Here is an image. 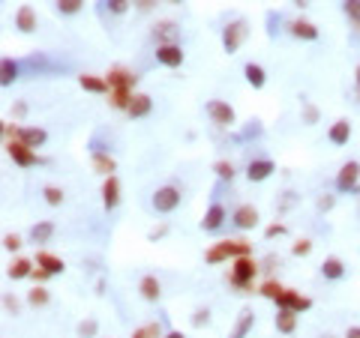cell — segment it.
Returning a JSON list of instances; mask_svg holds the SVG:
<instances>
[{
	"label": "cell",
	"mask_w": 360,
	"mask_h": 338,
	"mask_svg": "<svg viewBox=\"0 0 360 338\" xmlns=\"http://www.w3.org/2000/svg\"><path fill=\"white\" fill-rule=\"evenodd\" d=\"M3 249L6 252H19L21 249V237L19 234H6L3 237Z\"/></svg>",
	"instance_id": "47"
},
{
	"label": "cell",
	"mask_w": 360,
	"mask_h": 338,
	"mask_svg": "<svg viewBox=\"0 0 360 338\" xmlns=\"http://www.w3.org/2000/svg\"><path fill=\"white\" fill-rule=\"evenodd\" d=\"M166 234H168V225H159V228H153L150 234H147V240H150V243H157V240H162Z\"/></svg>",
	"instance_id": "49"
},
{
	"label": "cell",
	"mask_w": 360,
	"mask_h": 338,
	"mask_svg": "<svg viewBox=\"0 0 360 338\" xmlns=\"http://www.w3.org/2000/svg\"><path fill=\"white\" fill-rule=\"evenodd\" d=\"M100 335V320L96 317H85L78 324V338H96Z\"/></svg>",
	"instance_id": "37"
},
{
	"label": "cell",
	"mask_w": 360,
	"mask_h": 338,
	"mask_svg": "<svg viewBox=\"0 0 360 338\" xmlns=\"http://www.w3.org/2000/svg\"><path fill=\"white\" fill-rule=\"evenodd\" d=\"M273 267H280V258H276V254H267L265 263H261V269H267V273H270Z\"/></svg>",
	"instance_id": "52"
},
{
	"label": "cell",
	"mask_w": 360,
	"mask_h": 338,
	"mask_svg": "<svg viewBox=\"0 0 360 338\" xmlns=\"http://www.w3.org/2000/svg\"><path fill=\"white\" fill-rule=\"evenodd\" d=\"M207 324H210V309H195L192 311V326L201 329V326H207Z\"/></svg>",
	"instance_id": "42"
},
{
	"label": "cell",
	"mask_w": 360,
	"mask_h": 338,
	"mask_svg": "<svg viewBox=\"0 0 360 338\" xmlns=\"http://www.w3.org/2000/svg\"><path fill=\"white\" fill-rule=\"evenodd\" d=\"M247 39H249V21L247 19H232L223 27V51L225 54H237Z\"/></svg>",
	"instance_id": "4"
},
{
	"label": "cell",
	"mask_w": 360,
	"mask_h": 338,
	"mask_svg": "<svg viewBox=\"0 0 360 338\" xmlns=\"http://www.w3.org/2000/svg\"><path fill=\"white\" fill-rule=\"evenodd\" d=\"M157 63L159 66H166V69H180L186 60V54H183V48H180V43H171V45H157Z\"/></svg>",
	"instance_id": "9"
},
{
	"label": "cell",
	"mask_w": 360,
	"mask_h": 338,
	"mask_svg": "<svg viewBox=\"0 0 360 338\" xmlns=\"http://www.w3.org/2000/svg\"><path fill=\"white\" fill-rule=\"evenodd\" d=\"M78 87L87 90V93H93V96H109V81L102 75H90V72H85V75H78Z\"/></svg>",
	"instance_id": "27"
},
{
	"label": "cell",
	"mask_w": 360,
	"mask_h": 338,
	"mask_svg": "<svg viewBox=\"0 0 360 338\" xmlns=\"http://www.w3.org/2000/svg\"><path fill=\"white\" fill-rule=\"evenodd\" d=\"M232 225L237 230H252L258 225V210L252 207V204H240V207L232 213Z\"/></svg>",
	"instance_id": "14"
},
{
	"label": "cell",
	"mask_w": 360,
	"mask_h": 338,
	"mask_svg": "<svg viewBox=\"0 0 360 338\" xmlns=\"http://www.w3.org/2000/svg\"><path fill=\"white\" fill-rule=\"evenodd\" d=\"M258 293L265 296V300H270V302H280L282 293H285V285H280L276 278H265V282H261V287H258Z\"/></svg>",
	"instance_id": "32"
},
{
	"label": "cell",
	"mask_w": 360,
	"mask_h": 338,
	"mask_svg": "<svg viewBox=\"0 0 360 338\" xmlns=\"http://www.w3.org/2000/svg\"><path fill=\"white\" fill-rule=\"evenodd\" d=\"M177 36H180V27L175 21H159L157 27H153V39H157V45H171V43H177Z\"/></svg>",
	"instance_id": "29"
},
{
	"label": "cell",
	"mask_w": 360,
	"mask_h": 338,
	"mask_svg": "<svg viewBox=\"0 0 360 338\" xmlns=\"http://www.w3.org/2000/svg\"><path fill=\"white\" fill-rule=\"evenodd\" d=\"M204 111H207L210 123H214V126H219V129H232L234 123H237L234 108H232L228 102H223V99H210V102L204 105Z\"/></svg>",
	"instance_id": "7"
},
{
	"label": "cell",
	"mask_w": 360,
	"mask_h": 338,
	"mask_svg": "<svg viewBox=\"0 0 360 338\" xmlns=\"http://www.w3.org/2000/svg\"><path fill=\"white\" fill-rule=\"evenodd\" d=\"M30 278H34V282H36V285H45V282H48V278H52V273H45V269H43V267H36V269H34V276H30Z\"/></svg>",
	"instance_id": "50"
},
{
	"label": "cell",
	"mask_w": 360,
	"mask_h": 338,
	"mask_svg": "<svg viewBox=\"0 0 360 338\" xmlns=\"http://www.w3.org/2000/svg\"><path fill=\"white\" fill-rule=\"evenodd\" d=\"M351 24H355V30L360 33V19H351Z\"/></svg>",
	"instance_id": "57"
},
{
	"label": "cell",
	"mask_w": 360,
	"mask_h": 338,
	"mask_svg": "<svg viewBox=\"0 0 360 338\" xmlns=\"http://www.w3.org/2000/svg\"><path fill=\"white\" fill-rule=\"evenodd\" d=\"M54 10L63 15V19H72L85 10V0H54Z\"/></svg>",
	"instance_id": "34"
},
{
	"label": "cell",
	"mask_w": 360,
	"mask_h": 338,
	"mask_svg": "<svg viewBox=\"0 0 360 338\" xmlns=\"http://www.w3.org/2000/svg\"><path fill=\"white\" fill-rule=\"evenodd\" d=\"M304 123H306V126H315V123H318V108L313 102H304Z\"/></svg>",
	"instance_id": "46"
},
{
	"label": "cell",
	"mask_w": 360,
	"mask_h": 338,
	"mask_svg": "<svg viewBox=\"0 0 360 338\" xmlns=\"http://www.w3.org/2000/svg\"><path fill=\"white\" fill-rule=\"evenodd\" d=\"M15 30L24 33V36L36 30V12H34V6H27V3L19 6V12H15Z\"/></svg>",
	"instance_id": "26"
},
{
	"label": "cell",
	"mask_w": 360,
	"mask_h": 338,
	"mask_svg": "<svg viewBox=\"0 0 360 338\" xmlns=\"http://www.w3.org/2000/svg\"><path fill=\"white\" fill-rule=\"evenodd\" d=\"M346 273H348V267L339 258H333V254L322 261V278H324V282H342Z\"/></svg>",
	"instance_id": "21"
},
{
	"label": "cell",
	"mask_w": 360,
	"mask_h": 338,
	"mask_svg": "<svg viewBox=\"0 0 360 338\" xmlns=\"http://www.w3.org/2000/svg\"><path fill=\"white\" fill-rule=\"evenodd\" d=\"M126 114H129V120L150 117V114H153V99L147 96V93H135L133 102H129V108H126Z\"/></svg>",
	"instance_id": "19"
},
{
	"label": "cell",
	"mask_w": 360,
	"mask_h": 338,
	"mask_svg": "<svg viewBox=\"0 0 360 338\" xmlns=\"http://www.w3.org/2000/svg\"><path fill=\"white\" fill-rule=\"evenodd\" d=\"M27 114V102H15L12 105V120H21Z\"/></svg>",
	"instance_id": "51"
},
{
	"label": "cell",
	"mask_w": 360,
	"mask_h": 338,
	"mask_svg": "<svg viewBox=\"0 0 360 338\" xmlns=\"http://www.w3.org/2000/svg\"><path fill=\"white\" fill-rule=\"evenodd\" d=\"M309 252H313V240H306V237H304V240H297V243H291V254H294V258H306Z\"/></svg>",
	"instance_id": "40"
},
{
	"label": "cell",
	"mask_w": 360,
	"mask_h": 338,
	"mask_svg": "<svg viewBox=\"0 0 360 338\" xmlns=\"http://www.w3.org/2000/svg\"><path fill=\"white\" fill-rule=\"evenodd\" d=\"M276 309H289V311H297V315H304V311L313 309V300H309L306 293L294 291V287H285V293H282V300L276 302Z\"/></svg>",
	"instance_id": "10"
},
{
	"label": "cell",
	"mask_w": 360,
	"mask_h": 338,
	"mask_svg": "<svg viewBox=\"0 0 360 338\" xmlns=\"http://www.w3.org/2000/svg\"><path fill=\"white\" fill-rule=\"evenodd\" d=\"M252 326H256V311L252 309H243L240 315H237L232 333H228V338H247L252 333Z\"/></svg>",
	"instance_id": "22"
},
{
	"label": "cell",
	"mask_w": 360,
	"mask_h": 338,
	"mask_svg": "<svg viewBox=\"0 0 360 338\" xmlns=\"http://www.w3.org/2000/svg\"><path fill=\"white\" fill-rule=\"evenodd\" d=\"M294 6H300V10H304V6H309V0H291Z\"/></svg>",
	"instance_id": "55"
},
{
	"label": "cell",
	"mask_w": 360,
	"mask_h": 338,
	"mask_svg": "<svg viewBox=\"0 0 360 338\" xmlns=\"http://www.w3.org/2000/svg\"><path fill=\"white\" fill-rule=\"evenodd\" d=\"M214 174H216L219 180H223V183H232V180H234V174H237V171H234V165H232V162H225V159H219V162H214Z\"/></svg>",
	"instance_id": "36"
},
{
	"label": "cell",
	"mask_w": 360,
	"mask_h": 338,
	"mask_svg": "<svg viewBox=\"0 0 360 338\" xmlns=\"http://www.w3.org/2000/svg\"><path fill=\"white\" fill-rule=\"evenodd\" d=\"M322 338H333V335H322Z\"/></svg>",
	"instance_id": "59"
},
{
	"label": "cell",
	"mask_w": 360,
	"mask_h": 338,
	"mask_svg": "<svg viewBox=\"0 0 360 338\" xmlns=\"http://www.w3.org/2000/svg\"><path fill=\"white\" fill-rule=\"evenodd\" d=\"M138 293H142V300L147 302H159L162 300V285L157 276H142V282H138Z\"/></svg>",
	"instance_id": "25"
},
{
	"label": "cell",
	"mask_w": 360,
	"mask_h": 338,
	"mask_svg": "<svg viewBox=\"0 0 360 338\" xmlns=\"http://www.w3.org/2000/svg\"><path fill=\"white\" fill-rule=\"evenodd\" d=\"M102 207L105 210H117V204H120V180H117V174H111V177H105L102 180Z\"/></svg>",
	"instance_id": "15"
},
{
	"label": "cell",
	"mask_w": 360,
	"mask_h": 338,
	"mask_svg": "<svg viewBox=\"0 0 360 338\" xmlns=\"http://www.w3.org/2000/svg\"><path fill=\"white\" fill-rule=\"evenodd\" d=\"M162 338H186L183 333H180V329H168V333L166 335H162Z\"/></svg>",
	"instance_id": "54"
},
{
	"label": "cell",
	"mask_w": 360,
	"mask_h": 338,
	"mask_svg": "<svg viewBox=\"0 0 360 338\" xmlns=\"http://www.w3.org/2000/svg\"><path fill=\"white\" fill-rule=\"evenodd\" d=\"M90 165H93V171H96V174H102V177H111L114 171H117L114 156L100 150V147H90Z\"/></svg>",
	"instance_id": "13"
},
{
	"label": "cell",
	"mask_w": 360,
	"mask_h": 338,
	"mask_svg": "<svg viewBox=\"0 0 360 338\" xmlns=\"http://www.w3.org/2000/svg\"><path fill=\"white\" fill-rule=\"evenodd\" d=\"M243 78H247V84L252 90H265V84H267V72H265V66H258V63L243 66Z\"/></svg>",
	"instance_id": "30"
},
{
	"label": "cell",
	"mask_w": 360,
	"mask_h": 338,
	"mask_svg": "<svg viewBox=\"0 0 360 338\" xmlns=\"http://www.w3.org/2000/svg\"><path fill=\"white\" fill-rule=\"evenodd\" d=\"M34 269H36V261H30V258H15L10 263V269H6V276L12 278V282H21V278H30L34 276Z\"/></svg>",
	"instance_id": "28"
},
{
	"label": "cell",
	"mask_w": 360,
	"mask_h": 338,
	"mask_svg": "<svg viewBox=\"0 0 360 338\" xmlns=\"http://www.w3.org/2000/svg\"><path fill=\"white\" fill-rule=\"evenodd\" d=\"M43 197H45L48 207H60V204H63V189H57V186H43Z\"/></svg>",
	"instance_id": "38"
},
{
	"label": "cell",
	"mask_w": 360,
	"mask_h": 338,
	"mask_svg": "<svg viewBox=\"0 0 360 338\" xmlns=\"http://www.w3.org/2000/svg\"><path fill=\"white\" fill-rule=\"evenodd\" d=\"M19 141L27 144L30 150H39V147L48 144V132L43 126H21L19 129Z\"/></svg>",
	"instance_id": "17"
},
{
	"label": "cell",
	"mask_w": 360,
	"mask_h": 338,
	"mask_svg": "<svg viewBox=\"0 0 360 338\" xmlns=\"http://www.w3.org/2000/svg\"><path fill=\"white\" fill-rule=\"evenodd\" d=\"M166 3H171V6H180V3H183V0H166Z\"/></svg>",
	"instance_id": "58"
},
{
	"label": "cell",
	"mask_w": 360,
	"mask_h": 338,
	"mask_svg": "<svg viewBox=\"0 0 360 338\" xmlns=\"http://www.w3.org/2000/svg\"><path fill=\"white\" fill-rule=\"evenodd\" d=\"M342 12L351 19H360V0H342Z\"/></svg>",
	"instance_id": "45"
},
{
	"label": "cell",
	"mask_w": 360,
	"mask_h": 338,
	"mask_svg": "<svg viewBox=\"0 0 360 338\" xmlns=\"http://www.w3.org/2000/svg\"><path fill=\"white\" fill-rule=\"evenodd\" d=\"M355 84H357V90H360V66L355 69Z\"/></svg>",
	"instance_id": "56"
},
{
	"label": "cell",
	"mask_w": 360,
	"mask_h": 338,
	"mask_svg": "<svg viewBox=\"0 0 360 338\" xmlns=\"http://www.w3.org/2000/svg\"><path fill=\"white\" fill-rule=\"evenodd\" d=\"M3 311H6V315H12V317H15V315L21 311V302L15 300L12 293H6V296H3Z\"/></svg>",
	"instance_id": "44"
},
{
	"label": "cell",
	"mask_w": 360,
	"mask_h": 338,
	"mask_svg": "<svg viewBox=\"0 0 360 338\" xmlns=\"http://www.w3.org/2000/svg\"><path fill=\"white\" fill-rule=\"evenodd\" d=\"M105 81H109V105L117 111H126L135 96L138 75L133 69H126V66H114V69H109Z\"/></svg>",
	"instance_id": "1"
},
{
	"label": "cell",
	"mask_w": 360,
	"mask_h": 338,
	"mask_svg": "<svg viewBox=\"0 0 360 338\" xmlns=\"http://www.w3.org/2000/svg\"><path fill=\"white\" fill-rule=\"evenodd\" d=\"M180 201H183V192H180V186H159L157 192H153L150 197V204H153V210L159 213V216H168V213H175L180 207Z\"/></svg>",
	"instance_id": "5"
},
{
	"label": "cell",
	"mask_w": 360,
	"mask_h": 338,
	"mask_svg": "<svg viewBox=\"0 0 360 338\" xmlns=\"http://www.w3.org/2000/svg\"><path fill=\"white\" fill-rule=\"evenodd\" d=\"M337 192L339 195H355L360 192V162L348 159L337 174Z\"/></svg>",
	"instance_id": "6"
},
{
	"label": "cell",
	"mask_w": 360,
	"mask_h": 338,
	"mask_svg": "<svg viewBox=\"0 0 360 338\" xmlns=\"http://www.w3.org/2000/svg\"><path fill=\"white\" fill-rule=\"evenodd\" d=\"M225 219H228V210L219 201H214L207 207V213H204V219H201V230L204 234H216V230L225 225Z\"/></svg>",
	"instance_id": "11"
},
{
	"label": "cell",
	"mask_w": 360,
	"mask_h": 338,
	"mask_svg": "<svg viewBox=\"0 0 360 338\" xmlns=\"http://www.w3.org/2000/svg\"><path fill=\"white\" fill-rule=\"evenodd\" d=\"M133 6L138 12H150V10H157V0H133Z\"/></svg>",
	"instance_id": "48"
},
{
	"label": "cell",
	"mask_w": 360,
	"mask_h": 338,
	"mask_svg": "<svg viewBox=\"0 0 360 338\" xmlns=\"http://www.w3.org/2000/svg\"><path fill=\"white\" fill-rule=\"evenodd\" d=\"M258 269H261V263L252 258V254H247V258H237V261L228 263V285H232L237 293H252V291H256Z\"/></svg>",
	"instance_id": "2"
},
{
	"label": "cell",
	"mask_w": 360,
	"mask_h": 338,
	"mask_svg": "<svg viewBox=\"0 0 360 338\" xmlns=\"http://www.w3.org/2000/svg\"><path fill=\"white\" fill-rule=\"evenodd\" d=\"M297 311H289V309H276V315H273V326H276V333H282V335H294L297 333Z\"/></svg>",
	"instance_id": "20"
},
{
	"label": "cell",
	"mask_w": 360,
	"mask_h": 338,
	"mask_svg": "<svg viewBox=\"0 0 360 338\" xmlns=\"http://www.w3.org/2000/svg\"><path fill=\"white\" fill-rule=\"evenodd\" d=\"M342 338H360V326H348V329H346V335H342Z\"/></svg>",
	"instance_id": "53"
},
{
	"label": "cell",
	"mask_w": 360,
	"mask_h": 338,
	"mask_svg": "<svg viewBox=\"0 0 360 338\" xmlns=\"http://www.w3.org/2000/svg\"><path fill=\"white\" fill-rule=\"evenodd\" d=\"M166 335V329H162V324H144L133 329V338H162Z\"/></svg>",
	"instance_id": "35"
},
{
	"label": "cell",
	"mask_w": 360,
	"mask_h": 338,
	"mask_svg": "<svg viewBox=\"0 0 360 338\" xmlns=\"http://www.w3.org/2000/svg\"><path fill=\"white\" fill-rule=\"evenodd\" d=\"M105 6H109L111 15H126L129 6H133V0H105Z\"/></svg>",
	"instance_id": "39"
},
{
	"label": "cell",
	"mask_w": 360,
	"mask_h": 338,
	"mask_svg": "<svg viewBox=\"0 0 360 338\" xmlns=\"http://www.w3.org/2000/svg\"><path fill=\"white\" fill-rule=\"evenodd\" d=\"M34 261H36V267H43L45 273H52V276H63V273H67V261H63L60 254H52V252L39 249Z\"/></svg>",
	"instance_id": "16"
},
{
	"label": "cell",
	"mask_w": 360,
	"mask_h": 338,
	"mask_svg": "<svg viewBox=\"0 0 360 338\" xmlns=\"http://www.w3.org/2000/svg\"><path fill=\"white\" fill-rule=\"evenodd\" d=\"M3 147H6V156L19 165V168H34V165H39L43 159L36 156V150H30L27 144H21L19 138H10V141H3Z\"/></svg>",
	"instance_id": "8"
},
{
	"label": "cell",
	"mask_w": 360,
	"mask_h": 338,
	"mask_svg": "<svg viewBox=\"0 0 360 338\" xmlns=\"http://www.w3.org/2000/svg\"><path fill=\"white\" fill-rule=\"evenodd\" d=\"M327 141H330L333 147H346L351 141V123L348 120L330 123V129H327Z\"/></svg>",
	"instance_id": "23"
},
{
	"label": "cell",
	"mask_w": 360,
	"mask_h": 338,
	"mask_svg": "<svg viewBox=\"0 0 360 338\" xmlns=\"http://www.w3.org/2000/svg\"><path fill=\"white\" fill-rule=\"evenodd\" d=\"M333 204H337V195H327V192H324V195L315 201V207H318V213H330Z\"/></svg>",
	"instance_id": "43"
},
{
	"label": "cell",
	"mask_w": 360,
	"mask_h": 338,
	"mask_svg": "<svg viewBox=\"0 0 360 338\" xmlns=\"http://www.w3.org/2000/svg\"><path fill=\"white\" fill-rule=\"evenodd\" d=\"M247 254H252V245L247 240H219L204 252V263L216 267V263H225V261L232 263L237 258H247Z\"/></svg>",
	"instance_id": "3"
},
{
	"label": "cell",
	"mask_w": 360,
	"mask_h": 338,
	"mask_svg": "<svg viewBox=\"0 0 360 338\" xmlns=\"http://www.w3.org/2000/svg\"><path fill=\"white\" fill-rule=\"evenodd\" d=\"M289 33L294 39H300V43H315L318 39V27L313 21H306V19H294L289 21Z\"/></svg>",
	"instance_id": "18"
},
{
	"label": "cell",
	"mask_w": 360,
	"mask_h": 338,
	"mask_svg": "<svg viewBox=\"0 0 360 338\" xmlns=\"http://www.w3.org/2000/svg\"><path fill=\"white\" fill-rule=\"evenodd\" d=\"M27 302H30L34 309H45L48 302H52V291H48L45 285H34V287L27 291Z\"/></svg>",
	"instance_id": "33"
},
{
	"label": "cell",
	"mask_w": 360,
	"mask_h": 338,
	"mask_svg": "<svg viewBox=\"0 0 360 338\" xmlns=\"http://www.w3.org/2000/svg\"><path fill=\"white\" fill-rule=\"evenodd\" d=\"M54 221H36V225L34 228H30V240H34V243H52V237H54Z\"/></svg>",
	"instance_id": "31"
},
{
	"label": "cell",
	"mask_w": 360,
	"mask_h": 338,
	"mask_svg": "<svg viewBox=\"0 0 360 338\" xmlns=\"http://www.w3.org/2000/svg\"><path fill=\"white\" fill-rule=\"evenodd\" d=\"M21 60H12V57H3L0 60V84L3 87H10V84H15V81L21 78Z\"/></svg>",
	"instance_id": "24"
},
{
	"label": "cell",
	"mask_w": 360,
	"mask_h": 338,
	"mask_svg": "<svg viewBox=\"0 0 360 338\" xmlns=\"http://www.w3.org/2000/svg\"><path fill=\"white\" fill-rule=\"evenodd\" d=\"M285 234H289V228L282 221H273V225L265 228V240H276V237H285Z\"/></svg>",
	"instance_id": "41"
},
{
	"label": "cell",
	"mask_w": 360,
	"mask_h": 338,
	"mask_svg": "<svg viewBox=\"0 0 360 338\" xmlns=\"http://www.w3.org/2000/svg\"><path fill=\"white\" fill-rule=\"evenodd\" d=\"M273 171H276L273 159H252L247 165V180L249 183H265V180L273 177Z\"/></svg>",
	"instance_id": "12"
}]
</instances>
